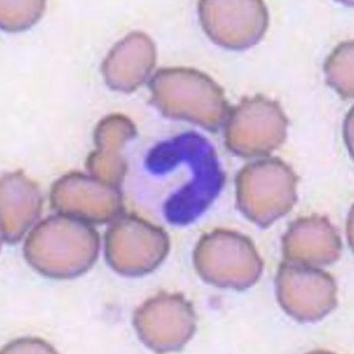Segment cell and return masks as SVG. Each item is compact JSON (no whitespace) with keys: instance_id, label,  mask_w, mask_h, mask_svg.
I'll list each match as a JSON object with an SVG mask.
<instances>
[{"instance_id":"cell-9","label":"cell","mask_w":354,"mask_h":354,"mask_svg":"<svg viewBox=\"0 0 354 354\" xmlns=\"http://www.w3.org/2000/svg\"><path fill=\"white\" fill-rule=\"evenodd\" d=\"M204 31L217 44L231 50L255 45L267 31L269 16L262 1H208L199 4Z\"/></svg>"},{"instance_id":"cell-7","label":"cell","mask_w":354,"mask_h":354,"mask_svg":"<svg viewBox=\"0 0 354 354\" xmlns=\"http://www.w3.org/2000/svg\"><path fill=\"white\" fill-rule=\"evenodd\" d=\"M276 286L279 304L299 322L321 321L337 303L333 278L312 266L285 261L278 270Z\"/></svg>"},{"instance_id":"cell-12","label":"cell","mask_w":354,"mask_h":354,"mask_svg":"<svg viewBox=\"0 0 354 354\" xmlns=\"http://www.w3.org/2000/svg\"><path fill=\"white\" fill-rule=\"evenodd\" d=\"M156 63L153 41L146 34H129L115 45L104 60L103 73L109 86L132 92L144 83Z\"/></svg>"},{"instance_id":"cell-4","label":"cell","mask_w":354,"mask_h":354,"mask_svg":"<svg viewBox=\"0 0 354 354\" xmlns=\"http://www.w3.org/2000/svg\"><path fill=\"white\" fill-rule=\"evenodd\" d=\"M194 262L204 281L224 289H248L263 272V261L253 243L228 230L204 235L195 248Z\"/></svg>"},{"instance_id":"cell-14","label":"cell","mask_w":354,"mask_h":354,"mask_svg":"<svg viewBox=\"0 0 354 354\" xmlns=\"http://www.w3.org/2000/svg\"><path fill=\"white\" fill-rule=\"evenodd\" d=\"M136 134L133 122L124 115L113 114L102 120L95 131L97 149L88 156V172L100 180L119 187L127 170L122 149Z\"/></svg>"},{"instance_id":"cell-8","label":"cell","mask_w":354,"mask_h":354,"mask_svg":"<svg viewBox=\"0 0 354 354\" xmlns=\"http://www.w3.org/2000/svg\"><path fill=\"white\" fill-rule=\"evenodd\" d=\"M133 324L141 342L158 353L179 351L194 335L196 317L180 295L160 294L136 310Z\"/></svg>"},{"instance_id":"cell-16","label":"cell","mask_w":354,"mask_h":354,"mask_svg":"<svg viewBox=\"0 0 354 354\" xmlns=\"http://www.w3.org/2000/svg\"><path fill=\"white\" fill-rule=\"evenodd\" d=\"M324 71L328 84L344 98H353V42L342 43L326 61Z\"/></svg>"},{"instance_id":"cell-13","label":"cell","mask_w":354,"mask_h":354,"mask_svg":"<svg viewBox=\"0 0 354 354\" xmlns=\"http://www.w3.org/2000/svg\"><path fill=\"white\" fill-rule=\"evenodd\" d=\"M224 176L216 154L195 169L192 178L165 204V215L169 223L185 226L194 221L219 194Z\"/></svg>"},{"instance_id":"cell-11","label":"cell","mask_w":354,"mask_h":354,"mask_svg":"<svg viewBox=\"0 0 354 354\" xmlns=\"http://www.w3.org/2000/svg\"><path fill=\"white\" fill-rule=\"evenodd\" d=\"M283 250L286 261L317 268L336 262L342 243L328 220L312 216L291 224L283 236Z\"/></svg>"},{"instance_id":"cell-17","label":"cell","mask_w":354,"mask_h":354,"mask_svg":"<svg viewBox=\"0 0 354 354\" xmlns=\"http://www.w3.org/2000/svg\"><path fill=\"white\" fill-rule=\"evenodd\" d=\"M46 8L41 0L31 1H0V24L8 32L30 28L42 16Z\"/></svg>"},{"instance_id":"cell-2","label":"cell","mask_w":354,"mask_h":354,"mask_svg":"<svg viewBox=\"0 0 354 354\" xmlns=\"http://www.w3.org/2000/svg\"><path fill=\"white\" fill-rule=\"evenodd\" d=\"M153 104L167 118L187 120L210 131L229 115L222 88L207 75L188 68H168L149 83Z\"/></svg>"},{"instance_id":"cell-6","label":"cell","mask_w":354,"mask_h":354,"mask_svg":"<svg viewBox=\"0 0 354 354\" xmlns=\"http://www.w3.org/2000/svg\"><path fill=\"white\" fill-rule=\"evenodd\" d=\"M288 124L277 102L259 96L244 99L228 115L226 145L243 158L267 156L283 145Z\"/></svg>"},{"instance_id":"cell-10","label":"cell","mask_w":354,"mask_h":354,"mask_svg":"<svg viewBox=\"0 0 354 354\" xmlns=\"http://www.w3.org/2000/svg\"><path fill=\"white\" fill-rule=\"evenodd\" d=\"M50 203L59 214L88 223H105L120 216L122 196L118 187L80 173L66 174L54 183Z\"/></svg>"},{"instance_id":"cell-15","label":"cell","mask_w":354,"mask_h":354,"mask_svg":"<svg viewBox=\"0 0 354 354\" xmlns=\"http://www.w3.org/2000/svg\"><path fill=\"white\" fill-rule=\"evenodd\" d=\"M0 189L2 240L15 243L38 219L42 210V195L36 183L23 172L5 175Z\"/></svg>"},{"instance_id":"cell-3","label":"cell","mask_w":354,"mask_h":354,"mask_svg":"<svg viewBox=\"0 0 354 354\" xmlns=\"http://www.w3.org/2000/svg\"><path fill=\"white\" fill-rule=\"evenodd\" d=\"M297 183L294 170L280 159L252 162L236 178L237 207L251 222L268 227L295 205Z\"/></svg>"},{"instance_id":"cell-1","label":"cell","mask_w":354,"mask_h":354,"mask_svg":"<svg viewBox=\"0 0 354 354\" xmlns=\"http://www.w3.org/2000/svg\"><path fill=\"white\" fill-rule=\"evenodd\" d=\"M99 251V234L90 223L59 214L40 222L24 248L31 267L54 279L84 274L96 262Z\"/></svg>"},{"instance_id":"cell-18","label":"cell","mask_w":354,"mask_h":354,"mask_svg":"<svg viewBox=\"0 0 354 354\" xmlns=\"http://www.w3.org/2000/svg\"><path fill=\"white\" fill-rule=\"evenodd\" d=\"M54 353L53 347L38 339H20L6 346L2 353Z\"/></svg>"},{"instance_id":"cell-5","label":"cell","mask_w":354,"mask_h":354,"mask_svg":"<svg viewBox=\"0 0 354 354\" xmlns=\"http://www.w3.org/2000/svg\"><path fill=\"white\" fill-rule=\"evenodd\" d=\"M169 238L160 227L133 214L118 216L105 236L106 261L118 274L140 277L151 273L165 260Z\"/></svg>"}]
</instances>
